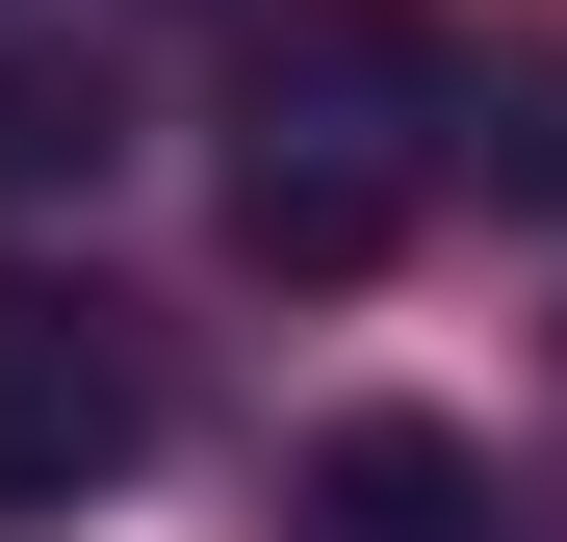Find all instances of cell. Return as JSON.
I'll return each instance as SVG.
<instances>
[{"instance_id": "277c9868", "label": "cell", "mask_w": 567, "mask_h": 542, "mask_svg": "<svg viewBox=\"0 0 567 542\" xmlns=\"http://www.w3.org/2000/svg\"><path fill=\"white\" fill-rule=\"evenodd\" d=\"M104 155H130V104H104V78H52V52H0V207H78Z\"/></svg>"}, {"instance_id": "7a4b0ae2", "label": "cell", "mask_w": 567, "mask_h": 542, "mask_svg": "<svg viewBox=\"0 0 567 542\" xmlns=\"http://www.w3.org/2000/svg\"><path fill=\"white\" fill-rule=\"evenodd\" d=\"M155 466V310L0 258V517H104Z\"/></svg>"}, {"instance_id": "3957f363", "label": "cell", "mask_w": 567, "mask_h": 542, "mask_svg": "<svg viewBox=\"0 0 567 542\" xmlns=\"http://www.w3.org/2000/svg\"><path fill=\"white\" fill-rule=\"evenodd\" d=\"M284 542H516V517H491V439H439V413H310V439H284Z\"/></svg>"}, {"instance_id": "6da1fadb", "label": "cell", "mask_w": 567, "mask_h": 542, "mask_svg": "<svg viewBox=\"0 0 567 542\" xmlns=\"http://www.w3.org/2000/svg\"><path fill=\"white\" fill-rule=\"evenodd\" d=\"M464 27H284L233 104V258L258 285H388V233L464 181Z\"/></svg>"}]
</instances>
